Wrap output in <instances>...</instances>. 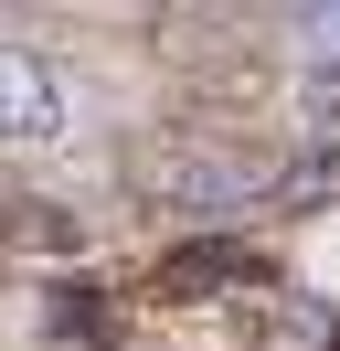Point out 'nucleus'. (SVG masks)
Instances as JSON below:
<instances>
[{
    "mask_svg": "<svg viewBox=\"0 0 340 351\" xmlns=\"http://www.w3.org/2000/svg\"><path fill=\"white\" fill-rule=\"evenodd\" d=\"M245 341L255 351H340V308H319V298H255L245 308Z\"/></svg>",
    "mask_w": 340,
    "mask_h": 351,
    "instance_id": "3",
    "label": "nucleus"
},
{
    "mask_svg": "<svg viewBox=\"0 0 340 351\" xmlns=\"http://www.w3.org/2000/svg\"><path fill=\"white\" fill-rule=\"evenodd\" d=\"M149 192H160V213H245L266 192V171L255 160H160Z\"/></svg>",
    "mask_w": 340,
    "mask_h": 351,
    "instance_id": "2",
    "label": "nucleus"
},
{
    "mask_svg": "<svg viewBox=\"0 0 340 351\" xmlns=\"http://www.w3.org/2000/svg\"><path fill=\"white\" fill-rule=\"evenodd\" d=\"M64 128H75V86H64V64L32 53V43H0V138H11V149H53Z\"/></svg>",
    "mask_w": 340,
    "mask_h": 351,
    "instance_id": "1",
    "label": "nucleus"
},
{
    "mask_svg": "<svg viewBox=\"0 0 340 351\" xmlns=\"http://www.w3.org/2000/svg\"><path fill=\"white\" fill-rule=\"evenodd\" d=\"M298 96H308V117L340 107V11H298Z\"/></svg>",
    "mask_w": 340,
    "mask_h": 351,
    "instance_id": "4",
    "label": "nucleus"
}]
</instances>
